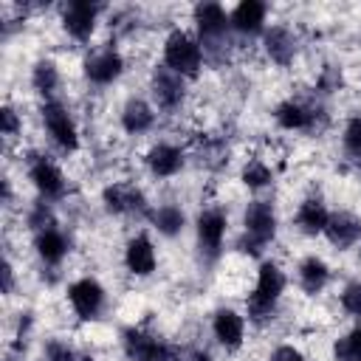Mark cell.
Here are the masks:
<instances>
[{
    "label": "cell",
    "mask_w": 361,
    "mask_h": 361,
    "mask_svg": "<svg viewBox=\"0 0 361 361\" xmlns=\"http://www.w3.org/2000/svg\"><path fill=\"white\" fill-rule=\"evenodd\" d=\"M285 290V274L276 262H262L259 271H257V285L248 296V319L254 324H265L274 310H276V302Z\"/></svg>",
    "instance_id": "6da1fadb"
},
{
    "label": "cell",
    "mask_w": 361,
    "mask_h": 361,
    "mask_svg": "<svg viewBox=\"0 0 361 361\" xmlns=\"http://www.w3.org/2000/svg\"><path fill=\"white\" fill-rule=\"evenodd\" d=\"M243 226H245V234L240 237L237 248L243 254L257 257L276 237V212H274V206L268 200H251L248 209H245Z\"/></svg>",
    "instance_id": "7a4b0ae2"
},
{
    "label": "cell",
    "mask_w": 361,
    "mask_h": 361,
    "mask_svg": "<svg viewBox=\"0 0 361 361\" xmlns=\"http://www.w3.org/2000/svg\"><path fill=\"white\" fill-rule=\"evenodd\" d=\"M164 65L178 76H197L203 68V48L195 37L175 28L164 42Z\"/></svg>",
    "instance_id": "3957f363"
},
{
    "label": "cell",
    "mask_w": 361,
    "mask_h": 361,
    "mask_svg": "<svg viewBox=\"0 0 361 361\" xmlns=\"http://www.w3.org/2000/svg\"><path fill=\"white\" fill-rule=\"evenodd\" d=\"M42 121H45V130H48L51 141H54L62 152H76V149H79V130H76L71 113L65 110V104H59V102H45V104H42Z\"/></svg>",
    "instance_id": "277c9868"
},
{
    "label": "cell",
    "mask_w": 361,
    "mask_h": 361,
    "mask_svg": "<svg viewBox=\"0 0 361 361\" xmlns=\"http://www.w3.org/2000/svg\"><path fill=\"white\" fill-rule=\"evenodd\" d=\"M28 178L34 183V189L45 197V200H54V197H62L65 195V175L62 169L48 161L45 155H31L28 158Z\"/></svg>",
    "instance_id": "5b68a950"
},
{
    "label": "cell",
    "mask_w": 361,
    "mask_h": 361,
    "mask_svg": "<svg viewBox=\"0 0 361 361\" xmlns=\"http://www.w3.org/2000/svg\"><path fill=\"white\" fill-rule=\"evenodd\" d=\"M68 299H71V307L76 310V316L85 319V322H90V319H96V316L102 313V307H104V288H102L96 279L85 276V279H76V282L68 288Z\"/></svg>",
    "instance_id": "8992f818"
},
{
    "label": "cell",
    "mask_w": 361,
    "mask_h": 361,
    "mask_svg": "<svg viewBox=\"0 0 361 361\" xmlns=\"http://www.w3.org/2000/svg\"><path fill=\"white\" fill-rule=\"evenodd\" d=\"M226 237V214L220 209H203L197 214V245L206 259H214L223 248Z\"/></svg>",
    "instance_id": "52a82bcc"
},
{
    "label": "cell",
    "mask_w": 361,
    "mask_h": 361,
    "mask_svg": "<svg viewBox=\"0 0 361 361\" xmlns=\"http://www.w3.org/2000/svg\"><path fill=\"white\" fill-rule=\"evenodd\" d=\"M99 11H102L99 3L73 0V3H68L65 11H62V25H65V31H68L73 39L85 42V39H90V34H93V28H96Z\"/></svg>",
    "instance_id": "ba28073f"
},
{
    "label": "cell",
    "mask_w": 361,
    "mask_h": 361,
    "mask_svg": "<svg viewBox=\"0 0 361 361\" xmlns=\"http://www.w3.org/2000/svg\"><path fill=\"white\" fill-rule=\"evenodd\" d=\"M121 347L130 361H161V355L166 350V344H161V338H155L152 333H147L141 327H127L121 333Z\"/></svg>",
    "instance_id": "9c48e42d"
},
{
    "label": "cell",
    "mask_w": 361,
    "mask_h": 361,
    "mask_svg": "<svg viewBox=\"0 0 361 361\" xmlns=\"http://www.w3.org/2000/svg\"><path fill=\"white\" fill-rule=\"evenodd\" d=\"M212 333L214 338L220 341V347H226L228 353L240 350L243 347V338H245V319L231 310V307H220L212 319Z\"/></svg>",
    "instance_id": "30bf717a"
},
{
    "label": "cell",
    "mask_w": 361,
    "mask_h": 361,
    "mask_svg": "<svg viewBox=\"0 0 361 361\" xmlns=\"http://www.w3.org/2000/svg\"><path fill=\"white\" fill-rule=\"evenodd\" d=\"M152 96L158 102L161 110H175L180 107L183 96H186V87H183V76H178L175 71H169L166 65L158 68L152 73Z\"/></svg>",
    "instance_id": "8fae6325"
},
{
    "label": "cell",
    "mask_w": 361,
    "mask_h": 361,
    "mask_svg": "<svg viewBox=\"0 0 361 361\" xmlns=\"http://www.w3.org/2000/svg\"><path fill=\"white\" fill-rule=\"evenodd\" d=\"M102 200H104V209L113 212V214H135V212H144L147 209V197L141 189L130 186V183H113L102 192Z\"/></svg>",
    "instance_id": "7c38bea8"
},
{
    "label": "cell",
    "mask_w": 361,
    "mask_h": 361,
    "mask_svg": "<svg viewBox=\"0 0 361 361\" xmlns=\"http://www.w3.org/2000/svg\"><path fill=\"white\" fill-rule=\"evenodd\" d=\"M155 262H158V257H155L152 240L147 234H135L127 243V248H124V265H127V271L135 274V276H149L155 271Z\"/></svg>",
    "instance_id": "4fadbf2b"
},
{
    "label": "cell",
    "mask_w": 361,
    "mask_h": 361,
    "mask_svg": "<svg viewBox=\"0 0 361 361\" xmlns=\"http://www.w3.org/2000/svg\"><path fill=\"white\" fill-rule=\"evenodd\" d=\"M121 71H124V59H121V54L113 51V48H104V51L87 56V62H85V73H87V79L96 82V85H110V82H116V79L121 76Z\"/></svg>",
    "instance_id": "5bb4252c"
},
{
    "label": "cell",
    "mask_w": 361,
    "mask_h": 361,
    "mask_svg": "<svg viewBox=\"0 0 361 361\" xmlns=\"http://www.w3.org/2000/svg\"><path fill=\"white\" fill-rule=\"evenodd\" d=\"M195 25L203 39H220L231 25L226 8L220 3H197L195 6Z\"/></svg>",
    "instance_id": "9a60e30c"
},
{
    "label": "cell",
    "mask_w": 361,
    "mask_h": 361,
    "mask_svg": "<svg viewBox=\"0 0 361 361\" xmlns=\"http://www.w3.org/2000/svg\"><path fill=\"white\" fill-rule=\"evenodd\" d=\"M319 116H322V110H313V107H307L302 102H293V99L279 102L276 110H274L276 124L285 127V130H313Z\"/></svg>",
    "instance_id": "2e32d148"
},
{
    "label": "cell",
    "mask_w": 361,
    "mask_h": 361,
    "mask_svg": "<svg viewBox=\"0 0 361 361\" xmlns=\"http://www.w3.org/2000/svg\"><path fill=\"white\" fill-rule=\"evenodd\" d=\"M324 237L336 248H350L361 240V223L347 212H336V214H330V220L324 226Z\"/></svg>",
    "instance_id": "e0dca14e"
},
{
    "label": "cell",
    "mask_w": 361,
    "mask_h": 361,
    "mask_svg": "<svg viewBox=\"0 0 361 361\" xmlns=\"http://www.w3.org/2000/svg\"><path fill=\"white\" fill-rule=\"evenodd\" d=\"M147 166L152 175L158 178H172L180 172L183 166V152L175 147V144H155L149 152H147Z\"/></svg>",
    "instance_id": "ac0fdd59"
},
{
    "label": "cell",
    "mask_w": 361,
    "mask_h": 361,
    "mask_svg": "<svg viewBox=\"0 0 361 361\" xmlns=\"http://www.w3.org/2000/svg\"><path fill=\"white\" fill-rule=\"evenodd\" d=\"M231 28H237L240 34H259L265 25V3L259 0H243L231 14Z\"/></svg>",
    "instance_id": "d6986e66"
},
{
    "label": "cell",
    "mask_w": 361,
    "mask_h": 361,
    "mask_svg": "<svg viewBox=\"0 0 361 361\" xmlns=\"http://www.w3.org/2000/svg\"><path fill=\"white\" fill-rule=\"evenodd\" d=\"M296 276H299L302 290H305L307 296H316V293L324 290V285L330 282V268H327V262H324L322 257H305V259L299 262Z\"/></svg>",
    "instance_id": "ffe728a7"
},
{
    "label": "cell",
    "mask_w": 361,
    "mask_h": 361,
    "mask_svg": "<svg viewBox=\"0 0 361 361\" xmlns=\"http://www.w3.org/2000/svg\"><path fill=\"white\" fill-rule=\"evenodd\" d=\"M330 220V212L324 209V203L319 197H307L299 203L296 209V226L305 231V234H324V226Z\"/></svg>",
    "instance_id": "44dd1931"
},
{
    "label": "cell",
    "mask_w": 361,
    "mask_h": 361,
    "mask_svg": "<svg viewBox=\"0 0 361 361\" xmlns=\"http://www.w3.org/2000/svg\"><path fill=\"white\" fill-rule=\"evenodd\" d=\"M265 51L276 65H290V59L296 56V39L288 28L274 25L265 31Z\"/></svg>",
    "instance_id": "7402d4cb"
},
{
    "label": "cell",
    "mask_w": 361,
    "mask_h": 361,
    "mask_svg": "<svg viewBox=\"0 0 361 361\" xmlns=\"http://www.w3.org/2000/svg\"><path fill=\"white\" fill-rule=\"evenodd\" d=\"M152 121H155V113L144 99H127V104L121 110V127L127 133H133V135L147 133L152 127Z\"/></svg>",
    "instance_id": "603a6c76"
},
{
    "label": "cell",
    "mask_w": 361,
    "mask_h": 361,
    "mask_svg": "<svg viewBox=\"0 0 361 361\" xmlns=\"http://www.w3.org/2000/svg\"><path fill=\"white\" fill-rule=\"evenodd\" d=\"M34 245H37L39 259H42V262H48V265H59V262L65 259V254H68V240H65V234H62V231H56V228L39 231Z\"/></svg>",
    "instance_id": "cb8c5ba5"
},
{
    "label": "cell",
    "mask_w": 361,
    "mask_h": 361,
    "mask_svg": "<svg viewBox=\"0 0 361 361\" xmlns=\"http://www.w3.org/2000/svg\"><path fill=\"white\" fill-rule=\"evenodd\" d=\"M152 223H155V228H158L164 237H175V234L183 231V226H186V214H183L178 206L166 203V206H161V209L152 212Z\"/></svg>",
    "instance_id": "d4e9b609"
},
{
    "label": "cell",
    "mask_w": 361,
    "mask_h": 361,
    "mask_svg": "<svg viewBox=\"0 0 361 361\" xmlns=\"http://www.w3.org/2000/svg\"><path fill=\"white\" fill-rule=\"evenodd\" d=\"M31 85H34L37 93L51 96V93L56 90V85H59V71H56V65H54L51 59H39V62L34 65V71H31Z\"/></svg>",
    "instance_id": "484cf974"
},
{
    "label": "cell",
    "mask_w": 361,
    "mask_h": 361,
    "mask_svg": "<svg viewBox=\"0 0 361 361\" xmlns=\"http://www.w3.org/2000/svg\"><path fill=\"white\" fill-rule=\"evenodd\" d=\"M333 361H361V324L333 344Z\"/></svg>",
    "instance_id": "4316f807"
},
{
    "label": "cell",
    "mask_w": 361,
    "mask_h": 361,
    "mask_svg": "<svg viewBox=\"0 0 361 361\" xmlns=\"http://www.w3.org/2000/svg\"><path fill=\"white\" fill-rule=\"evenodd\" d=\"M243 183L248 189H262L271 183V169L259 161V158H251L245 166H243Z\"/></svg>",
    "instance_id": "83f0119b"
},
{
    "label": "cell",
    "mask_w": 361,
    "mask_h": 361,
    "mask_svg": "<svg viewBox=\"0 0 361 361\" xmlns=\"http://www.w3.org/2000/svg\"><path fill=\"white\" fill-rule=\"evenodd\" d=\"M344 149H347L350 158L361 161V116L347 121V127H344Z\"/></svg>",
    "instance_id": "f1b7e54d"
},
{
    "label": "cell",
    "mask_w": 361,
    "mask_h": 361,
    "mask_svg": "<svg viewBox=\"0 0 361 361\" xmlns=\"http://www.w3.org/2000/svg\"><path fill=\"white\" fill-rule=\"evenodd\" d=\"M28 226H31L37 234L54 228L56 223H54V212H51V206H48V203H37V206L31 209V214H28Z\"/></svg>",
    "instance_id": "f546056e"
},
{
    "label": "cell",
    "mask_w": 361,
    "mask_h": 361,
    "mask_svg": "<svg viewBox=\"0 0 361 361\" xmlns=\"http://www.w3.org/2000/svg\"><path fill=\"white\" fill-rule=\"evenodd\" d=\"M341 307L350 313V316H361V282H347L344 290H341Z\"/></svg>",
    "instance_id": "4dcf8cb0"
},
{
    "label": "cell",
    "mask_w": 361,
    "mask_h": 361,
    "mask_svg": "<svg viewBox=\"0 0 361 361\" xmlns=\"http://www.w3.org/2000/svg\"><path fill=\"white\" fill-rule=\"evenodd\" d=\"M0 130H3V135H14L20 130V118H17L14 107H8V104H3V110H0Z\"/></svg>",
    "instance_id": "1f68e13d"
},
{
    "label": "cell",
    "mask_w": 361,
    "mask_h": 361,
    "mask_svg": "<svg viewBox=\"0 0 361 361\" xmlns=\"http://www.w3.org/2000/svg\"><path fill=\"white\" fill-rule=\"evenodd\" d=\"M268 361H305V355H302L296 347L282 344V347H276V350L271 353V358H268Z\"/></svg>",
    "instance_id": "d6a6232c"
},
{
    "label": "cell",
    "mask_w": 361,
    "mask_h": 361,
    "mask_svg": "<svg viewBox=\"0 0 361 361\" xmlns=\"http://www.w3.org/2000/svg\"><path fill=\"white\" fill-rule=\"evenodd\" d=\"M319 85H322V87H324V90H333V87H338V85H341V76H338V73H336V71H333V68H327V71H324V76H322V82H319Z\"/></svg>",
    "instance_id": "836d02e7"
},
{
    "label": "cell",
    "mask_w": 361,
    "mask_h": 361,
    "mask_svg": "<svg viewBox=\"0 0 361 361\" xmlns=\"http://www.w3.org/2000/svg\"><path fill=\"white\" fill-rule=\"evenodd\" d=\"M11 285H14V274H11V265L6 262L3 265V293H11Z\"/></svg>",
    "instance_id": "e575fe53"
},
{
    "label": "cell",
    "mask_w": 361,
    "mask_h": 361,
    "mask_svg": "<svg viewBox=\"0 0 361 361\" xmlns=\"http://www.w3.org/2000/svg\"><path fill=\"white\" fill-rule=\"evenodd\" d=\"M161 361H186V358H183L175 347H166V350H164V355H161Z\"/></svg>",
    "instance_id": "d590c367"
},
{
    "label": "cell",
    "mask_w": 361,
    "mask_h": 361,
    "mask_svg": "<svg viewBox=\"0 0 361 361\" xmlns=\"http://www.w3.org/2000/svg\"><path fill=\"white\" fill-rule=\"evenodd\" d=\"M71 361H93V355H85V353H76V350H73Z\"/></svg>",
    "instance_id": "8d00e7d4"
},
{
    "label": "cell",
    "mask_w": 361,
    "mask_h": 361,
    "mask_svg": "<svg viewBox=\"0 0 361 361\" xmlns=\"http://www.w3.org/2000/svg\"><path fill=\"white\" fill-rule=\"evenodd\" d=\"M192 361H212V355L203 350V353H195V355H192Z\"/></svg>",
    "instance_id": "74e56055"
}]
</instances>
